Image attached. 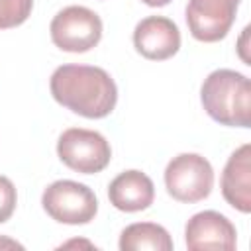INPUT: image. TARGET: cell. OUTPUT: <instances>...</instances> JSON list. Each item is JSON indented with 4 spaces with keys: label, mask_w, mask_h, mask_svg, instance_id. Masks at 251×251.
<instances>
[{
    "label": "cell",
    "mask_w": 251,
    "mask_h": 251,
    "mask_svg": "<svg viewBox=\"0 0 251 251\" xmlns=\"http://www.w3.org/2000/svg\"><path fill=\"white\" fill-rule=\"evenodd\" d=\"M43 210L59 224L80 226L94 220L98 212V200L94 192L76 180H55L41 196Z\"/></svg>",
    "instance_id": "obj_6"
},
{
    "label": "cell",
    "mask_w": 251,
    "mask_h": 251,
    "mask_svg": "<svg viewBox=\"0 0 251 251\" xmlns=\"http://www.w3.org/2000/svg\"><path fill=\"white\" fill-rule=\"evenodd\" d=\"M133 45L145 59L165 61L178 51L180 31L176 24L165 16H147L133 29Z\"/></svg>",
    "instance_id": "obj_9"
},
{
    "label": "cell",
    "mask_w": 251,
    "mask_h": 251,
    "mask_svg": "<svg viewBox=\"0 0 251 251\" xmlns=\"http://www.w3.org/2000/svg\"><path fill=\"white\" fill-rule=\"evenodd\" d=\"M49 88L61 106L90 120L106 118L118 102L116 82L100 67L61 65L53 71Z\"/></svg>",
    "instance_id": "obj_1"
},
{
    "label": "cell",
    "mask_w": 251,
    "mask_h": 251,
    "mask_svg": "<svg viewBox=\"0 0 251 251\" xmlns=\"http://www.w3.org/2000/svg\"><path fill=\"white\" fill-rule=\"evenodd\" d=\"M0 249H22V245L14 239H8V237H0Z\"/></svg>",
    "instance_id": "obj_15"
},
{
    "label": "cell",
    "mask_w": 251,
    "mask_h": 251,
    "mask_svg": "<svg viewBox=\"0 0 251 251\" xmlns=\"http://www.w3.org/2000/svg\"><path fill=\"white\" fill-rule=\"evenodd\" d=\"M57 155L69 169L94 175L108 167L112 149L102 133L84 127H69L59 135Z\"/></svg>",
    "instance_id": "obj_5"
},
{
    "label": "cell",
    "mask_w": 251,
    "mask_h": 251,
    "mask_svg": "<svg viewBox=\"0 0 251 251\" xmlns=\"http://www.w3.org/2000/svg\"><path fill=\"white\" fill-rule=\"evenodd\" d=\"M222 194L229 206L251 212V147L249 143L235 149L222 173Z\"/></svg>",
    "instance_id": "obj_10"
},
{
    "label": "cell",
    "mask_w": 251,
    "mask_h": 251,
    "mask_svg": "<svg viewBox=\"0 0 251 251\" xmlns=\"http://www.w3.org/2000/svg\"><path fill=\"white\" fill-rule=\"evenodd\" d=\"M49 33L59 49L86 53L96 47L102 37V20L86 6H67L53 16Z\"/></svg>",
    "instance_id": "obj_4"
},
{
    "label": "cell",
    "mask_w": 251,
    "mask_h": 251,
    "mask_svg": "<svg viewBox=\"0 0 251 251\" xmlns=\"http://www.w3.org/2000/svg\"><path fill=\"white\" fill-rule=\"evenodd\" d=\"M206 114L218 124L249 127L251 124V82L245 75L231 69L212 71L200 88Z\"/></svg>",
    "instance_id": "obj_2"
},
{
    "label": "cell",
    "mask_w": 251,
    "mask_h": 251,
    "mask_svg": "<svg viewBox=\"0 0 251 251\" xmlns=\"http://www.w3.org/2000/svg\"><path fill=\"white\" fill-rule=\"evenodd\" d=\"M184 241L190 251L226 249L231 251L237 245L235 226L216 210H204L194 214L184 227Z\"/></svg>",
    "instance_id": "obj_8"
},
{
    "label": "cell",
    "mask_w": 251,
    "mask_h": 251,
    "mask_svg": "<svg viewBox=\"0 0 251 251\" xmlns=\"http://www.w3.org/2000/svg\"><path fill=\"white\" fill-rule=\"evenodd\" d=\"M241 0H188L186 24L194 39L204 43L220 41L235 22Z\"/></svg>",
    "instance_id": "obj_7"
},
{
    "label": "cell",
    "mask_w": 251,
    "mask_h": 251,
    "mask_svg": "<svg viewBox=\"0 0 251 251\" xmlns=\"http://www.w3.org/2000/svg\"><path fill=\"white\" fill-rule=\"evenodd\" d=\"M110 204L122 212H141L155 200L153 180L141 171H124L108 186Z\"/></svg>",
    "instance_id": "obj_11"
},
{
    "label": "cell",
    "mask_w": 251,
    "mask_h": 251,
    "mask_svg": "<svg viewBox=\"0 0 251 251\" xmlns=\"http://www.w3.org/2000/svg\"><path fill=\"white\" fill-rule=\"evenodd\" d=\"M33 8V0H0V29L24 24Z\"/></svg>",
    "instance_id": "obj_13"
},
{
    "label": "cell",
    "mask_w": 251,
    "mask_h": 251,
    "mask_svg": "<svg viewBox=\"0 0 251 251\" xmlns=\"http://www.w3.org/2000/svg\"><path fill=\"white\" fill-rule=\"evenodd\" d=\"M141 2L147 6H153V8H161V6H167L171 0H141Z\"/></svg>",
    "instance_id": "obj_16"
},
{
    "label": "cell",
    "mask_w": 251,
    "mask_h": 251,
    "mask_svg": "<svg viewBox=\"0 0 251 251\" xmlns=\"http://www.w3.org/2000/svg\"><path fill=\"white\" fill-rule=\"evenodd\" d=\"M120 249L122 251H171L173 239L169 231L153 222H137L127 226L120 235Z\"/></svg>",
    "instance_id": "obj_12"
},
{
    "label": "cell",
    "mask_w": 251,
    "mask_h": 251,
    "mask_svg": "<svg viewBox=\"0 0 251 251\" xmlns=\"http://www.w3.org/2000/svg\"><path fill=\"white\" fill-rule=\"evenodd\" d=\"M165 186L178 202H200L212 192L214 169L210 161L198 153H180L167 163Z\"/></svg>",
    "instance_id": "obj_3"
},
{
    "label": "cell",
    "mask_w": 251,
    "mask_h": 251,
    "mask_svg": "<svg viewBox=\"0 0 251 251\" xmlns=\"http://www.w3.org/2000/svg\"><path fill=\"white\" fill-rule=\"evenodd\" d=\"M16 202H18V194H16V186L12 184V180L8 176L0 175V224L8 222L16 210Z\"/></svg>",
    "instance_id": "obj_14"
}]
</instances>
